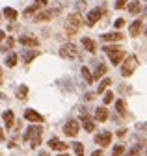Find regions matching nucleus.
Here are the masks:
<instances>
[{
  "mask_svg": "<svg viewBox=\"0 0 147 156\" xmlns=\"http://www.w3.org/2000/svg\"><path fill=\"white\" fill-rule=\"evenodd\" d=\"M77 54H78V48L73 45V43H65V45H62V48H60V56H62V58H67V60L77 58Z\"/></svg>",
  "mask_w": 147,
  "mask_h": 156,
  "instance_id": "1",
  "label": "nucleus"
},
{
  "mask_svg": "<svg viewBox=\"0 0 147 156\" xmlns=\"http://www.w3.org/2000/svg\"><path fill=\"white\" fill-rule=\"evenodd\" d=\"M136 65H138V60H136L134 56H128L127 62H125V65H123V69H121V74H123V76H131V74L134 73Z\"/></svg>",
  "mask_w": 147,
  "mask_h": 156,
  "instance_id": "2",
  "label": "nucleus"
},
{
  "mask_svg": "<svg viewBox=\"0 0 147 156\" xmlns=\"http://www.w3.org/2000/svg\"><path fill=\"white\" fill-rule=\"evenodd\" d=\"M41 134H43V128H41V126H30V128L24 132L23 138H24L26 141H34V140H41Z\"/></svg>",
  "mask_w": 147,
  "mask_h": 156,
  "instance_id": "3",
  "label": "nucleus"
},
{
  "mask_svg": "<svg viewBox=\"0 0 147 156\" xmlns=\"http://www.w3.org/2000/svg\"><path fill=\"white\" fill-rule=\"evenodd\" d=\"M78 130H80L78 121H67L65 126H63V132H65V136H69V138H75L78 134Z\"/></svg>",
  "mask_w": 147,
  "mask_h": 156,
  "instance_id": "4",
  "label": "nucleus"
},
{
  "mask_svg": "<svg viewBox=\"0 0 147 156\" xmlns=\"http://www.w3.org/2000/svg\"><path fill=\"white\" fill-rule=\"evenodd\" d=\"M95 143H99L101 147H108L110 143H112V132L104 130V132L97 134V136H95Z\"/></svg>",
  "mask_w": 147,
  "mask_h": 156,
  "instance_id": "5",
  "label": "nucleus"
},
{
  "mask_svg": "<svg viewBox=\"0 0 147 156\" xmlns=\"http://www.w3.org/2000/svg\"><path fill=\"white\" fill-rule=\"evenodd\" d=\"M24 119H26V121H32V123H43V121H45L43 115L38 113L35 110H26V112H24Z\"/></svg>",
  "mask_w": 147,
  "mask_h": 156,
  "instance_id": "6",
  "label": "nucleus"
},
{
  "mask_svg": "<svg viewBox=\"0 0 147 156\" xmlns=\"http://www.w3.org/2000/svg\"><path fill=\"white\" fill-rule=\"evenodd\" d=\"M102 17V11L101 9H91L89 13H88V26H93V24H97V21Z\"/></svg>",
  "mask_w": 147,
  "mask_h": 156,
  "instance_id": "7",
  "label": "nucleus"
},
{
  "mask_svg": "<svg viewBox=\"0 0 147 156\" xmlns=\"http://www.w3.org/2000/svg\"><path fill=\"white\" fill-rule=\"evenodd\" d=\"M142 30H143V21H142V19L134 21V23L131 24V28H128V32H131V35H132V37L140 35V34H142Z\"/></svg>",
  "mask_w": 147,
  "mask_h": 156,
  "instance_id": "8",
  "label": "nucleus"
},
{
  "mask_svg": "<svg viewBox=\"0 0 147 156\" xmlns=\"http://www.w3.org/2000/svg\"><path fill=\"white\" fill-rule=\"evenodd\" d=\"M19 43L24 45V47H38V45H39V39H35L34 35H23V37L19 39Z\"/></svg>",
  "mask_w": 147,
  "mask_h": 156,
  "instance_id": "9",
  "label": "nucleus"
},
{
  "mask_svg": "<svg viewBox=\"0 0 147 156\" xmlns=\"http://www.w3.org/2000/svg\"><path fill=\"white\" fill-rule=\"evenodd\" d=\"M48 147H50L52 151H67V143L60 141L58 138H50V141H48Z\"/></svg>",
  "mask_w": 147,
  "mask_h": 156,
  "instance_id": "10",
  "label": "nucleus"
},
{
  "mask_svg": "<svg viewBox=\"0 0 147 156\" xmlns=\"http://www.w3.org/2000/svg\"><path fill=\"white\" fill-rule=\"evenodd\" d=\"M108 56H110V60H112V63H114V65H117V63H121V60H123L127 54H125L123 50H119V48H117V50H110V54H108Z\"/></svg>",
  "mask_w": 147,
  "mask_h": 156,
  "instance_id": "11",
  "label": "nucleus"
},
{
  "mask_svg": "<svg viewBox=\"0 0 147 156\" xmlns=\"http://www.w3.org/2000/svg\"><path fill=\"white\" fill-rule=\"evenodd\" d=\"M67 21H69V24H71V26H75V28H78V26L84 23L80 13H71V15L67 17Z\"/></svg>",
  "mask_w": 147,
  "mask_h": 156,
  "instance_id": "12",
  "label": "nucleus"
},
{
  "mask_svg": "<svg viewBox=\"0 0 147 156\" xmlns=\"http://www.w3.org/2000/svg\"><path fill=\"white\" fill-rule=\"evenodd\" d=\"M125 35L119 34V32H112V34H102L101 39H104V41H121Z\"/></svg>",
  "mask_w": 147,
  "mask_h": 156,
  "instance_id": "13",
  "label": "nucleus"
},
{
  "mask_svg": "<svg viewBox=\"0 0 147 156\" xmlns=\"http://www.w3.org/2000/svg\"><path fill=\"white\" fill-rule=\"evenodd\" d=\"M2 117H4L6 126H8V128H11V126H13V123H15V115H13V112H11V110H6V112L2 113Z\"/></svg>",
  "mask_w": 147,
  "mask_h": 156,
  "instance_id": "14",
  "label": "nucleus"
},
{
  "mask_svg": "<svg viewBox=\"0 0 147 156\" xmlns=\"http://www.w3.org/2000/svg\"><path fill=\"white\" fill-rule=\"evenodd\" d=\"M95 119L101 121V123H104V121L108 119V112H106V108H97V110H95Z\"/></svg>",
  "mask_w": 147,
  "mask_h": 156,
  "instance_id": "15",
  "label": "nucleus"
},
{
  "mask_svg": "<svg viewBox=\"0 0 147 156\" xmlns=\"http://www.w3.org/2000/svg\"><path fill=\"white\" fill-rule=\"evenodd\" d=\"M106 71H108V69H106V65H104V63H99V65H97V69H95V73H93V78H95V80H99L101 76H104V74H106Z\"/></svg>",
  "mask_w": 147,
  "mask_h": 156,
  "instance_id": "16",
  "label": "nucleus"
},
{
  "mask_svg": "<svg viewBox=\"0 0 147 156\" xmlns=\"http://www.w3.org/2000/svg\"><path fill=\"white\" fill-rule=\"evenodd\" d=\"M50 17H52V13H50V11H47V9H43V11H39L38 15H35V23H41V21H48Z\"/></svg>",
  "mask_w": 147,
  "mask_h": 156,
  "instance_id": "17",
  "label": "nucleus"
},
{
  "mask_svg": "<svg viewBox=\"0 0 147 156\" xmlns=\"http://www.w3.org/2000/svg\"><path fill=\"white\" fill-rule=\"evenodd\" d=\"M82 45H84V47H86V48H88L89 52H95V50H97V47H95V43H93V41H91V39H89V37H82Z\"/></svg>",
  "mask_w": 147,
  "mask_h": 156,
  "instance_id": "18",
  "label": "nucleus"
},
{
  "mask_svg": "<svg viewBox=\"0 0 147 156\" xmlns=\"http://www.w3.org/2000/svg\"><path fill=\"white\" fill-rule=\"evenodd\" d=\"M128 11H131L132 15H138V13L142 11V6H140V2H138V0H134V2H131V4H128Z\"/></svg>",
  "mask_w": 147,
  "mask_h": 156,
  "instance_id": "19",
  "label": "nucleus"
},
{
  "mask_svg": "<svg viewBox=\"0 0 147 156\" xmlns=\"http://www.w3.org/2000/svg\"><path fill=\"white\" fill-rule=\"evenodd\" d=\"M38 54L39 52H35V50H28V52H24V56H23V62L24 63H30L34 58H38Z\"/></svg>",
  "mask_w": 147,
  "mask_h": 156,
  "instance_id": "20",
  "label": "nucleus"
},
{
  "mask_svg": "<svg viewBox=\"0 0 147 156\" xmlns=\"http://www.w3.org/2000/svg\"><path fill=\"white\" fill-rule=\"evenodd\" d=\"M93 128H95V123L91 121L88 115H84V130L86 132H93Z\"/></svg>",
  "mask_w": 147,
  "mask_h": 156,
  "instance_id": "21",
  "label": "nucleus"
},
{
  "mask_svg": "<svg viewBox=\"0 0 147 156\" xmlns=\"http://www.w3.org/2000/svg\"><path fill=\"white\" fill-rule=\"evenodd\" d=\"M80 73H82V76H84L86 84H91V82H93V76H91V73H89V69H88V67H82V69H80Z\"/></svg>",
  "mask_w": 147,
  "mask_h": 156,
  "instance_id": "22",
  "label": "nucleus"
},
{
  "mask_svg": "<svg viewBox=\"0 0 147 156\" xmlns=\"http://www.w3.org/2000/svg\"><path fill=\"white\" fill-rule=\"evenodd\" d=\"M26 95H28V87L26 86H19L17 87V97H19V99H26Z\"/></svg>",
  "mask_w": 147,
  "mask_h": 156,
  "instance_id": "23",
  "label": "nucleus"
},
{
  "mask_svg": "<svg viewBox=\"0 0 147 156\" xmlns=\"http://www.w3.org/2000/svg\"><path fill=\"white\" fill-rule=\"evenodd\" d=\"M6 65H8V67H15V65H17V54H9V56L6 58Z\"/></svg>",
  "mask_w": 147,
  "mask_h": 156,
  "instance_id": "24",
  "label": "nucleus"
},
{
  "mask_svg": "<svg viewBox=\"0 0 147 156\" xmlns=\"http://www.w3.org/2000/svg\"><path fill=\"white\" fill-rule=\"evenodd\" d=\"M110 84H112V80H110V78H104V80L99 84V87H97V93H102V91H104V89H106Z\"/></svg>",
  "mask_w": 147,
  "mask_h": 156,
  "instance_id": "25",
  "label": "nucleus"
},
{
  "mask_svg": "<svg viewBox=\"0 0 147 156\" xmlns=\"http://www.w3.org/2000/svg\"><path fill=\"white\" fill-rule=\"evenodd\" d=\"M4 15H6L8 19H11V21H15V19H17V11H15L13 8H6V9H4Z\"/></svg>",
  "mask_w": 147,
  "mask_h": 156,
  "instance_id": "26",
  "label": "nucleus"
},
{
  "mask_svg": "<svg viewBox=\"0 0 147 156\" xmlns=\"http://www.w3.org/2000/svg\"><path fill=\"white\" fill-rule=\"evenodd\" d=\"M116 110H117L121 115H127V110H125V102H123V101H117V102H116Z\"/></svg>",
  "mask_w": 147,
  "mask_h": 156,
  "instance_id": "27",
  "label": "nucleus"
},
{
  "mask_svg": "<svg viewBox=\"0 0 147 156\" xmlns=\"http://www.w3.org/2000/svg\"><path fill=\"white\" fill-rule=\"evenodd\" d=\"M73 147H75L77 156H84V145L82 143H73Z\"/></svg>",
  "mask_w": 147,
  "mask_h": 156,
  "instance_id": "28",
  "label": "nucleus"
},
{
  "mask_svg": "<svg viewBox=\"0 0 147 156\" xmlns=\"http://www.w3.org/2000/svg\"><path fill=\"white\" fill-rule=\"evenodd\" d=\"M123 152H125V145H116V149H114L112 156H121Z\"/></svg>",
  "mask_w": 147,
  "mask_h": 156,
  "instance_id": "29",
  "label": "nucleus"
},
{
  "mask_svg": "<svg viewBox=\"0 0 147 156\" xmlns=\"http://www.w3.org/2000/svg\"><path fill=\"white\" fill-rule=\"evenodd\" d=\"M112 99H114V93H112V91H106L102 101H104V104H110V102H112Z\"/></svg>",
  "mask_w": 147,
  "mask_h": 156,
  "instance_id": "30",
  "label": "nucleus"
},
{
  "mask_svg": "<svg viewBox=\"0 0 147 156\" xmlns=\"http://www.w3.org/2000/svg\"><path fill=\"white\" fill-rule=\"evenodd\" d=\"M41 8L38 6V4H35V6H30V8H26V11H24V15H32L34 11H39Z\"/></svg>",
  "mask_w": 147,
  "mask_h": 156,
  "instance_id": "31",
  "label": "nucleus"
},
{
  "mask_svg": "<svg viewBox=\"0 0 147 156\" xmlns=\"http://www.w3.org/2000/svg\"><path fill=\"white\" fill-rule=\"evenodd\" d=\"M140 149H142L140 145H136V147H132L131 151H128V152H127V156H138V152H140Z\"/></svg>",
  "mask_w": 147,
  "mask_h": 156,
  "instance_id": "32",
  "label": "nucleus"
},
{
  "mask_svg": "<svg viewBox=\"0 0 147 156\" xmlns=\"http://www.w3.org/2000/svg\"><path fill=\"white\" fill-rule=\"evenodd\" d=\"M127 6V0H117V2H116V9H123Z\"/></svg>",
  "mask_w": 147,
  "mask_h": 156,
  "instance_id": "33",
  "label": "nucleus"
},
{
  "mask_svg": "<svg viewBox=\"0 0 147 156\" xmlns=\"http://www.w3.org/2000/svg\"><path fill=\"white\" fill-rule=\"evenodd\" d=\"M15 45V41H13V37H8V41H6V45H4V48L8 50V48H11Z\"/></svg>",
  "mask_w": 147,
  "mask_h": 156,
  "instance_id": "34",
  "label": "nucleus"
},
{
  "mask_svg": "<svg viewBox=\"0 0 147 156\" xmlns=\"http://www.w3.org/2000/svg\"><path fill=\"white\" fill-rule=\"evenodd\" d=\"M84 8H86V2H84V0H77V9H80V11H82Z\"/></svg>",
  "mask_w": 147,
  "mask_h": 156,
  "instance_id": "35",
  "label": "nucleus"
},
{
  "mask_svg": "<svg viewBox=\"0 0 147 156\" xmlns=\"http://www.w3.org/2000/svg\"><path fill=\"white\" fill-rule=\"evenodd\" d=\"M65 32H67L69 35H73V34H77V28H75V26H65Z\"/></svg>",
  "mask_w": 147,
  "mask_h": 156,
  "instance_id": "36",
  "label": "nucleus"
},
{
  "mask_svg": "<svg viewBox=\"0 0 147 156\" xmlns=\"http://www.w3.org/2000/svg\"><path fill=\"white\" fill-rule=\"evenodd\" d=\"M114 26H116V28H123V26H125V21H123V19H117Z\"/></svg>",
  "mask_w": 147,
  "mask_h": 156,
  "instance_id": "37",
  "label": "nucleus"
},
{
  "mask_svg": "<svg viewBox=\"0 0 147 156\" xmlns=\"http://www.w3.org/2000/svg\"><path fill=\"white\" fill-rule=\"evenodd\" d=\"M35 4L41 8V6H47V4H48V0H35Z\"/></svg>",
  "mask_w": 147,
  "mask_h": 156,
  "instance_id": "38",
  "label": "nucleus"
},
{
  "mask_svg": "<svg viewBox=\"0 0 147 156\" xmlns=\"http://www.w3.org/2000/svg\"><path fill=\"white\" fill-rule=\"evenodd\" d=\"M93 97H95L93 93H88V95H86V101H91V99H93Z\"/></svg>",
  "mask_w": 147,
  "mask_h": 156,
  "instance_id": "39",
  "label": "nucleus"
},
{
  "mask_svg": "<svg viewBox=\"0 0 147 156\" xmlns=\"http://www.w3.org/2000/svg\"><path fill=\"white\" fill-rule=\"evenodd\" d=\"M91 156H102V151H95V152L91 154Z\"/></svg>",
  "mask_w": 147,
  "mask_h": 156,
  "instance_id": "40",
  "label": "nucleus"
},
{
  "mask_svg": "<svg viewBox=\"0 0 147 156\" xmlns=\"http://www.w3.org/2000/svg\"><path fill=\"white\" fill-rule=\"evenodd\" d=\"M0 141H4V132H2V128H0Z\"/></svg>",
  "mask_w": 147,
  "mask_h": 156,
  "instance_id": "41",
  "label": "nucleus"
},
{
  "mask_svg": "<svg viewBox=\"0 0 147 156\" xmlns=\"http://www.w3.org/2000/svg\"><path fill=\"white\" fill-rule=\"evenodd\" d=\"M4 37H6V34H4L2 30H0V41H2V39H4Z\"/></svg>",
  "mask_w": 147,
  "mask_h": 156,
  "instance_id": "42",
  "label": "nucleus"
},
{
  "mask_svg": "<svg viewBox=\"0 0 147 156\" xmlns=\"http://www.w3.org/2000/svg\"><path fill=\"white\" fill-rule=\"evenodd\" d=\"M4 99H6V95H4V93H0V101H4Z\"/></svg>",
  "mask_w": 147,
  "mask_h": 156,
  "instance_id": "43",
  "label": "nucleus"
},
{
  "mask_svg": "<svg viewBox=\"0 0 147 156\" xmlns=\"http://www.w3.org/2000/svg\"><path fill=\"white\" fill-rule=\"evenodd\" d=\"M39 156H48V152H39Z\"/></svg>",
  "mask_w": 147,
  "mask_h": 156,
  "instance_id": "44",
  "label": "nucleus"
},
{
  "mask_svg": "<svg viewBox=\"0 0 147 156\" xmlns=\"http://www.w3.org/2000/svg\"><path fill=\"white\" fill-rule=\"evenodd\" d=\"M0 84H2V69H0Z\"/></svg>",
  "mask_w": 147,
  "mask_h": 156,
  "instance_id": "45",
  "label": "nucleus"
},
{
  "mask_svg": "<svg viewBox=\"0 0 147 156\" xmlns=\"http://www.w3.org/2000/svg\"><path fill=\"white\" fill-rule=\"evenodd\" d=\"M58 156H69V154H58Z\"/></svg>",
  "mask_w": 147,
  "mask_h": 156,
  "instance_id": "46",
  "label": "nucleus"
}]
</instances>
